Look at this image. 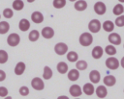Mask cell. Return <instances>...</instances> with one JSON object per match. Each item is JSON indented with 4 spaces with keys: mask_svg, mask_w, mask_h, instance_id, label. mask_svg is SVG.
I'll use <instances>...</instances> for the list:
<instances>
[{
    "mask_svg": "<svg viewBox=\"0 0 124 99\" xmlns=\"http://www.w3.org/2000/svg\"><path fill=\"white\" fill-rule=\"evenodd\" d=\"M106 11H107V7H106V5L103 2L99 1V2L95 3V5H94V12L97 14L102 15V14H104L106 12Z\"/></svg>",
    "mask_w": 124,
    "mask_h": 99,
    "instance_id": "cell-7",
    "label": "cell"
},
{
    "mask_svg": "<svg viewBox=\"0 0 124 99\" xmlns=\"http://www.w3.org/2000/svg\"><path fill=\"white\" fill-rule=\"evenodd\" d=\"M95 93H96V95L99 98H105L107 96V94H108V90H107V88H106L105 86H99L96 88Z\"/></svg>",
    "mask_w": 124,
    "mask_h": 99,
    "instance_id": "cell-16",
    "label": "cell"
},
{
    "mask_svg": "<svg viewBox=\"0 0 124 99\" xmlns=\"http://www.w3.org/2000/svg\"><path fill=\"white\" fill-rule=\"evenodd\" d=\"M53 7L56 9H61L65 7L66 5V0H53Z\"/></svg>",
    "mask_w": 124,
    "mask_h": 99,
    "instance_id": "cell-31",
    "label": "cell"
},
{
    "mask_svg": "<svg viewBox=\"0 0 124 99\" xmlns=\"http://www.w3.org/2000/svg\"><path fill=\"white\" fill-rule=\"evenodd\" d=\"M100 77H101L100 72L97 70H92L89 73V79H90L92 84H98L100 82V79H101Z\"/></svg>",
    "mask_w": 124,
    "mask_h": 99,
    "instance_id": "cell-12",
    "label": "cell"
},
{
    "mask_svg": "<svg viewBox=\"0 0 124 99\" xmlns=\"http://www.w3.org/2000/svg\"><path fill=\"white\" fill-rule=\"evenodd\" d=\"M19 94L20 95H22V96H26V95H28L29 94V88L27 87H25V86H23V87H21L20 88H19Z\"/></svg>",
    "mask_w": 124,
    "mask_h": 99,
    "instance_id": "cell-35",
    "label": "cell"
},
{
    "mask_svg": "<svg viewBox=\"0 0 124 99\" xmlns=\"http://www.w3.org/2000/svg\"><path fill=\"white\" fill-rule=\"evenodd\" d=\"M101 22L98 19H92L88 24V29L91 33H98L101 30Z\"/></svg>",
    "mask_w": 124,
    "mask_h": 99,
    "instance_id": "cell-4",
    "label": "cell"
},
{
    "mask_svg": "<svg viewBox=\"0 0 124 99\" xmlns=\"http://www.w3.org/2000/svg\"><path fill=\"white\" fill-rule=\"evenodd\" d=\"M56 69L60 74H65L68 71V65L65 62H60L56 65Z\"/></svg>",
    "mask_w": 124,
    "mask_h": 99,
    "instance_id": "cell-21",
    "label": "cell"
},
{
    "mask_svg": "<svg viewBox=\"0 0 124 99\" xmlns=\"http://www.w3.org/2000/svg\"><path fill=\"white\" fill-rule=\"evenodd\" d=\"M3 15H4V17H6V18H12L13 15H14V12H13L12 9L6 8V9H4V11H3Z\"/></svg>",
    "mask_w": 124,
    "mask_h": 99,
    "instance_id": "cell-33",
    "label": "cell"
},
{
    "mask_svg": "<svg viewBox=\"0 0 124 99\" xmlns=\"http://www.w3.org/2000/svg\"><path fill=\"white\" fill-rule=\"evenodd\" d=\"M69 1H71V2H74V1H76V0H69Z\"/></svg>",
    "mask_w": 124,
    "mask_h": 99,
    "instance_id": "cell-43",
    "label": "cell"
},
{
    "mask_svg": "<svg viewBox=\"0 0 124 99\" xmlns=\"http://www.w3.org/2000/svg\"><path fill=\"white\" fill-rule=\"evenodd\" d=\"M114 24L118 27H123L124 26V15H119L118 17H116Z\"/></svg>",
    "mask_w": 124,
    "mask_h": 99,
    "instance_id": "cell-34",
    "label": "cell"
},
{
    "mask_svg": "<svg viewBox=\"0 0 124 99\" xmlns=\"http://www.w3.org/2000/svg\"><path fill=\"white\" fill-rule=\"evenodd\" d=\"M105 52H106L108 55H109L110 57H112L113 55L116 54V48H115L114 46H112L111 44H110V45H107L106 48H105Z\"/></svg>",
    "mask_w": 124,
    "mask_h": 99,
    "instance_id": "cell-30",
    "label": "cell"
},
{
    "mask_svg": "<svg viewBox=\"0 0 124 99\" xmlns=\"http://www.w3.org/2000/svg\"><path fill=\"white\" fill-rule=\"evenodd\" d=\"M31 19H32V21H33L34 23L40 24V23H42L43 20H44V15H43V13L40 12H32V14H31Z\"/></svg>",
    "mask_w": 124,
    "mask_h": 99,
    "instance_id": "cell-10",
    "label": "cell"
},
{
    "mask_svg": "<svg viewBox=\"0 0 124 99\" xmlns=\"http://www.w3.org/2000/svg\"><path fill=\"white\" fill-rule=\"evenodd\" d=\"M54 51L57 55H64L67 53L68 51V46L66 43L64 42H59V43H56L55 46H54Z\"/></svg>",
    "mask_w": 124,
    "mask_h": 99,
    "instance_id": "cell-6",
    "label": "cell"
},
{
    "mask_svg": "<svg viewBox=\"0 0 124 99\" xmlns=\"http://www.w3.org/2000/svg\"><path fill=\"white\" fill-rule=\"evenodd\" d=\"M19 41H20V37L16 33H13V34L9 35V37L7 38V43L12 47L16 46L19 43Z\"/></svg>",
    "mask_w": 124,
    "mask_h": 99,
    "instance_id": "cell-3",
    "label": "cell"
},
{
    "mask_svg": "<svg viewBox=\"0 0 124 99\" xmlns=\"http://www.w3.org/2000/svg\"><path fill=\"white\" fill-rule=\"evenodd\" d=\"M82 91H83L86 95H92V94L95 92L94 86H93L91 83H86V84H84V86H83V87H82Z\"/></svg>",
    "mask_w": 124,
    "mask_h": 99,
    "instance_id": "cell-15",
    "label": "cell"
},
{
    "mask_svg": "<svg viewBox=\"0 0 124 99\" xmlns=\"http://www.w3.org/2000/svg\"><path fill=\"white\" fill-rule=\"evenodd\" d=\"M91 54H92V57H93L94 59H96V60L101 59L102 56H103V54H104V49H103L101 46H95V47L92 49Z\"/></svg>",
    "mask_w": 124,
    "mask_h": 99,
    "instance_id": "cell-11",
    "label": "cell"
},
{
    "mask_svg": "<svg viewBox=\"0 0 124 99\" xmlns=\"http://www.w3.org/2000/svg\"><path fill=\"white\" fill-rule=\"evenodd\" d=\"M79 43L81 46H89L92 42H93V37L90 33H82L79 36Z\"/></svg>",
    "mask_w": 124,
    "mask_h": 99,
    "instance_id": "cell-1",
    "label": "cell"
},
{
    "mask_svg": "<svg viewBox=\"0 0 124 99\" xmlns=\"http://www.w3.org/2000/svg\"><path fill=\"white\" fill-rule=\"evenodd\" d=\"M119 2H121V3H124V0H118Z\"/></svg>",
    "mask_w": 124,
    "mask_h": 99,
    "instance_id": "cell-42",
    "label": "cell"
},
{
    "mask_svg": "<svg viewBox=\"0 0 124 99\" xmlns=\"http://www.w3.org/2000/svg\"><path fill=\"white\" fill-rule=\"evenodd\" d=\"M35 0H27V2H29V3H32V2H34Z\"/></svg>",
    "mask_w": 124,
    "mask_h": 99,
    "instance_id": "cell-41",
    "label": "cell"
},
{
    "mask_svg": "<svg viewBox=\"0 0 124 99\" xmlns=\"http://www.w3.org/2000/svg\"><path fill=\"white\" fill-rule=\"evenodd\" d=\"M5 79H6V73H5L3 70L0 69V82L4 81Z\"/></svg>",
    "mask_w": 124,
    "mask_h": 99,
    "instance_id": "cell-37",
    "label": "cell"
},
{
    "mask_svg": "<svg viewBox=\"0 0 124 99\" xmlns=\"http://www.w3.org/2000/svg\"><path fill=\"white\" fill-rule=\"evenodd\" d=\"M0 18H1V15H0Z\"/></svg>",
    "mask_w": 124,
    "mask_h": 99,
    "instance_id": "cell-45",
    "label": "cell"
},
{
    "mask_svg": "<svg viewBox=\"0 0 124 99\" xmlns=\"http://www.w3.org/2000/svg\"><path fill=\"white\" fill-rule=\"evenodd\" d=\"M78 59V55L74 52V51H70L68 54H67V60L71 62H77Z\"/></svg>",
    "mask_w": 124,
    "mask_h": 99,
    "instance_id": "cell-27",
    "label": "cell"
},
{
    "mask_svg": "<svg viewBox=\"0 0 124 99\" xmlns=\"http://www.w3.org/2000/svg\"><path fill=\"white\" fill-rule=\"evenodd\" d=\"M31 86L36 90H43L44 87H45V84H44L43 80L41 78H39V77H35V78L32 79Z\"/></svg>",
    "mask_w": 124,
    "mask_h": 99,
    "instance_id": "cell-5",
    "label": "cell"
},
{
    "mask_svg": "<svg viewBox=\"0 0 124 99\" xmlns=\"http://www.w3.org/2000/svg\"><path fill=\"white\" fill-rule=\"evenodd\" d=\"M120 64H121V66L124 68V57L121 59V62H120Z\"/></svg>",
    "mask_w": 124,
    "mask_h": 99,
    "instance_id": "cell-39",
    "label": "cell"
},
{
    "mask_svg": "<svg viewBox=\"0 0 124 99\" xmlns=\"http://www.w3.org/2000/svg\"><path fill=\"white\" fill-rule=\"evenodd\" d=\"M76 99H79V98H76Z\"/></svg>",
    "mask_w": 124,
    "mask_h": 99,
    "instance_id": "cell-44",
    "label": "cell"
},
{
    "mask_svg": "<svg viewBox=\"0 0 124 99\" xmlns=\"http://www.w3.org/2000/svg\"><path fill=\"white\" fill-rule=\"evenodd\" d=\"M108 39L111 45H119L121 43V37L117 33H110Z\"/></svg>",
    "mask_w": 124,
    "mask_h": 99,
    "instance_id": "cell-8",
    "label": "cell"
},
{
    "mask_svg": "<svg viewBox=\"0 0 124 99\" xmlns=\"http://www.w3.org/2000/svg\"><path fill=\"white\" fill-rule=\"evenodd\" d=\"M103 29L106 32H112L114 29V23L110 20H107L103 23Z\"/></svg>",
    "mask_w": 124,
    "mask_h": 99,
    "instance_id": "cell-22",
    "label": "cell"
},
{
    "mask_svg": "<svg viewBox=\"0 0 124 99\" xmlns=\"http://www.w3.org/2000/svg\"><path fill=\"white\" fill-rule=\"evenodd\" d=\"M79 78V72L78 69H71L68 72V79L70 81H77Z\"/></svg>",
    "mask_w": 124,
    "mask_h": 99,
    "instance_id": "cell-18",
    "label": "cell"
},
{
    "mask_svg": "<svg viewBox=\"0 0 124 99\" xmlns=\"http://www.w3.org/2000/svg\"><path fill=\"white\" fill-rule=\"evenodd\" d=\"M112 12L115 15H120V14H122L124 12V7L119 3V4H117V5L114 6V8L112 10Z\"/></svg>",
    "mask_w": 124,
    "mask_h": 99,
    "instance_id": "cell-25",
    "label": "cell"
},
{
    "mask_svg": "<svg viewBox=\"0 0 124 99\" xmlns=\"http://www.w3.org/2000/svg\"><path fill=\"white\" fill-rule=\"evenodd\" d=\"M57 99H69L67 96H65V95H61V96H59Z\"/></svg>",
    "mask_w": 124,
    "mask_h": 99,
    "instance_id": "cell-38",
    "label": "cell"
},
{
    "mask_svg": "<svg viewBox=\"0 0 124 99\" xmlns=\"http://www.w3.org/2000/svg\"><path fill=\"white\" fill-rule=\"evenodd\" d=\"M8 58H9V56H8L7 52L4 51V50H0V63H5V62H7Z\"/></svg>",
    "mask_w": 124,
    "mask_h": 99,
    "instance_id": "cell-32",
    "label": "cell"
},
{
    "mask_svg": "<svg viewBox=\"0 0 124 99\" xmlns=\"http://www.w3.org/2000/svg\"><path fill=\"white\" fill-rule=\"evenodd\" d=\"M86 8H87V3L84 0H78V1H77L75 3V9L77 11L81 12V11L86 10Z\"/></svg>",
    "mask_w": 124,
    "mask_h": 99,
    "instance_id": "cell-20",
    "label": "cell"
},
{
    "mask_svg": "<svg viewBox=\"0 0 124 99\" xmlns=\"http://www.w3.org/2000/svg\"><path fill=\"white\" fill-rule=\"evenodd\" d=\"M39 37H40V33L37 30H33V31H31L29 33L28 38H29L30 41H36V40H38Z\"/></svg>",
    "mask_w": 124,
    "mask_h": 99,
    "instance_id": "cell-26",
    "label": "cell"
},
{
    "mask_svg": "<svg viewBox=\"0 0 124 99\" xmlns=\"http://www.w3.org/2000/svg\"><path fill=\"white\" fill-rule=\"evenodd\" d=\"M10 29V24L6 21H1L0 22V34L1 35H4L6 33H8Z\"/></svg>",
    "mask_w": 124,
    "mask_h": 99,
    "instance_id": "cell-24",
    "label": "cell"
},
{
    "mask_svg": "<svg viewBox=\"0 0 124 99\" xmlns=\"http://www.w3.org/2000/svg\"><path fill=\"white\" fill-rule=\"evenodd\" d=\"M23 7H24V3L21 0H15L13 2V8L16 11H21L23 9Z\"/></svg>",
    "mask_w": 124,
    "mask_h": 99,
    "instance_id": "cell-29",
    "label": "cell"
},
{
    "mask_svg": "<svg viewBox=\"0 0 124 99\" xmlns=\"http://www.w3.org/2000/svg\"><path fill=\"white\" fill-rule=\"evenodd\" d=\"M42 36H43L45 38L49 39V38L53 37V36H54V31H53V29L50 28V27H45V28H43V30H42Z\"/></svg>",
    "mask_w": 124,
    "mask_h": 99,
    "instance_id": "cell-13",
    "label": "cell"
},
{
    "mask_svg": "<svg viewBox=\"0 0 124 99\" xmlns=\"http://www.w3.org/2000/svg\"><path fill=\"white\" fill-rule=\"evenodd\" d=\"M69 92L74 97H78L82 93L81 92V87L78 85H73V86H71L70 88H69Z\"/></svg>",
    "mask_w": 124,
    "mask_h": 99,
    "instance_id": "cell-9",
    "label": "cell"
},
{
    "mask_svg": "<svg viewBox=\"0 0 124 99\" xmlns=\"http://www.w3.org/2000/svg\"><path fill=\"white\" fill-rule=\"evenodd\" d=\"M18 28H19L20 31L26 32V31L30 28V22H29L27 19L22 18V19L19 21V23H18Z\"/></svg>",
    "mask_w": 124,
    "mask_h": 99,
    "instance_id": "cell-17",
    "label": "cell"
},
{
    "mask_svg": "<svg viewBox=\"0 0 124 99\" xmlns=\"http://www.w3.org/2000/svg\"><path fill=\"white\" fill-rule=\"evenodd\" d=\"M25 68H26V65H25L24 62H17L16 65V67H15V74L16 75H18V76L19 75H22L24 73V71H25Z\"/></svg>",
    "mask_w": 124,
    "mask_h": 99,
    "instance_id": "cell-14",
    "label": "cell"
},
{
    "mask_svg": "<svg viewBox=\"0 0 124 99\" xmlns=\"http://www.w3.org/2000/svg\"><path fill=\"white\" fill-rule=\"evenodd\" d=\"M8 89H7V87H0V96L1 97H6L7 95H8Z\"/></svg>",
    "mask_w": 124,
    "mask_h": 99,
    "instance_id": "cell-36",
    "label": "cell"
},
{
    "mask_svg": "<svg viewBox=\"0 0 124 99\" xmlns=\"http://www.w3.org/2000/svg\"><path fill=\"white\" fill-rule=\"evenodd\" d=\"M52 77V70L50 69L49 66H45L44 67V72H43V78L46 80H49Z\"/></svg>",
    "mask_w": 124,
    "mask_h": 99,
    "instance_id": "cell-23",
    "label": "cell"
},
{
    "mask_svg": "<svg viewBox=\"0 0 124 99\" xmlns=\"http://www.w3.org/2000/svg\"><path fill=\"white\" fill-rule=\"evenodd\" d=\"M115 83H116V79L112 75H108L104 78V84L108 87H112L115 85Z\"/></svg>",
    "mask_w": 124,
    "mask_h": 99,
    "instance_id": "cell-19",
    "label": "cell"
},
{
    "mask_svg": "<svg viewBox=\"0 0 124 99\" xmlns=\"http://www.w3.org/2000/svg\"><path fill=\"white\" fill-rule=\"evenodd\" d=\"M5 99H12V97H11V96H6Z\"/></svg>",
    "mask_w": 124,
    "mask_h": 99,
    "instance_id": "cell-40",
    "label": "cell"
},
{
    "mask_svg": "<svg viewBox=\"0 0 124 99\" xmlns=\"http://www.w3.org/2000/svg\"><path fill=\"white\" fill-rule=\"evenodd\" d=\"M119 62L114 57H109L106 60V66L110 70H115L119 67Z\"/></svg>",
    "mask_w": 124,
    "mask_h": 99,
    "instance_id": "cell-2",
    "label": "cell"
},
{
    "mask_svg": "<svg viewBox=\"0 0 124 99\" xmlns=\"http://www.w3.org/2000/svg\"><path fill=\"white\" fill-rule=\"evenodd\" d=\"M76 67L78 70H85L87 68V62L83 60L80 61H77L76 62Z\"/></svg>",
    "mask_w": 124,
    "mask_h": 99,
    "instance_id": "cell-28",
    "label": "cell"
}]
</instances>
